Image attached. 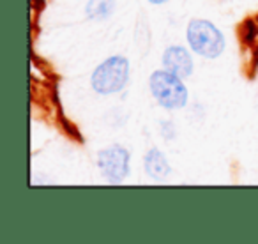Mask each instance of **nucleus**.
Returning a JSON list of instances; mask_svg holds the SVG:
<instances>
[{"mask_svg": "<svg viewBox=\"0 0 258 244\" xmlns=\"http://www.w3.org/2000/svg\"><path fill=\"white\" fill-rule=\"evenodd\" d=\"M258 36V25L253 18H246L239 25V39L242 41L244 46H251Z\"/></svg>", "mask_w": 258, "mask_h": 244, "instance_id": "6e6552de", "label": "nucleus"}, {"mask_svg": "<svg viewBox=\"0 0 258 244\" xmlns=\"http://www.w3.org/2000/svg\"><path fill=\"white\" fill-rule=\"evenodd\" d=\"M187 43L191 50L205 58H218L225 50V37L214 23L195 18L187 25Z\"/></svg>", "mask_w": 258, "mask_h": 244, "instance_id": "7ed1b4c3", "label": "nucleus"}, {"mask_svg": "<svg viewBox=\"0 0 258 244\" xmlns=\"http://www.w3.org/2000/svg\"><path fill=\"white\" fill-rule=\"evenodd\" d=\"M163 68L180 78H187L193 73V58L182 46H168L163 53Z\"/></svg>", "mask_w": 258, "mask_h": 244, "instance_id": "39448f33", "label": "nucleus"}, {"mask_svg": "<svg viewBox=\"0 0 258 244\" xmlns=\"http://www.w3.org/2000/svg\"><path fill=\"white\" fill-rule=\"evenodd\" d=\"M129 80V60L122 55L108 57L104 62H101L92 73V89L97 94L110 96V94L120 92Z\"/></svg>", "mask_w": 258, "mask_h": 244, "instance_id": "f257e3e1", "label": "nucleus"}, {"mask_svg": "<svg viewBox=\"0 0 258 244\" xmlns=\"http://www.w3.org/2000/svg\"><path fill=\"white\" fill-rule=\"evenodd\" d=\"M151 4H156V6H161V4H165V2H168V0H149Z\"/></svg>", "mask_w": 258, "mask_h": 244, "instance_id": "1a4fd4ad", "label": "nucleus"}, {"mask_svg": "<svg viewBox=\"0 0 258 244\" xmlns=\"http://www.w3.org/2000/svg\"><path fill=\"white\" fill-rule=\"evenodd\" d=\"M149 85H151V92L159 106L166 108V110H179V108L186 106L187 89L180 76L161 69V71L152 73Z\"/></svg>", "mask_w": 258, "mask_h": 244, "instance_id": "f03ea898", "label": "nucleus"}, {"mask_svg": "<svg viewBox=\"0 0 258 244\" xmlns=\"http://www.w3.org/2000/svg\"><path fill=\"white\" fill-rule=\"evenodd\" d=\"M145 173L151 177L152 180H165L170 175V163L166 159V156L163 154L159 149H151L145 154Z\"/></svg>", "mask_w": 258, "mask_h": 244, "instance_id": "423d86ee", "label": "nucleus"}, {"mask_svg": "<svg viewBox=\"0 0 258 244\" xmlns=\"http://www.w3.org/2000/svg\"><path fill=\"white\" fill-rule=\"evenodd\" d=\"M115 0H89L85 13L90 20H106L113 13Z\"/></svg>", "mask_w": 258, "mask_h": 244, "instance_id": "0eeeda50", "label": "nucleus"}, {"mask_svg": "<svg viewBox=\"0 0 258 244\" xmlns=\"http://www.w3.org/2000/svg\"><path fill=\"white\" fill-rule=\"evenodd\" d=\"M97 166L110 184H120L129 175V152L122 145H110L97 154Z\"/></svg>", "mask_w": 258, "mask_h": 244, "instance_id": "20e7f679", "label": "nucleus"}]
</instances>
